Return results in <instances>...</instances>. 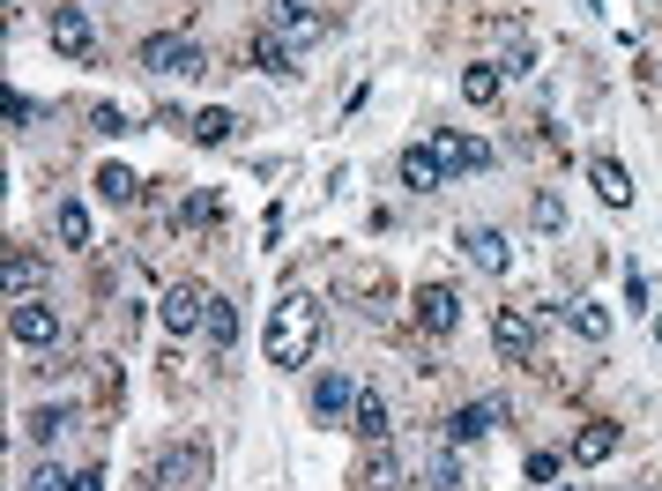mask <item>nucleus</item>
<instances>
[{
	"instance_id": "nucleus-3",
	"label": "nucleus",
	"mask_w": 662,
	"mask_h": 491,
	"mask_svg": "<svg viewBox=\"0 0 662 491\" xmlns=\"http://www.w3.org/2000/svg\"><path fill=\"white\" fill-rule=\"evenodd\" d=\"M142 68H149V75H179V82H186V75H208V52L194 38H171V31H165V38L142 45Z\"/></svg>"
},
{
	"instance_id": "nucleus-1",
	"label": "nucleus",
	"mask_w": 662,
	"mask_h": 491,
	"mask_svg": "<svg viewBox=\"0 0 662 491\" xmlns=\"http://www.w3.org/2000/svg\"><path fill=\"white\" fill-rule=\"evenodd\" d=\"M313 343H321V298H313V290H284V298L268 306V366L298 372L313 358Z\"/></svg>"
},
{
	"instance_id": "nucleus-22",
	"label": "nucleus",
	"mask_w": 662,
	"mask_h": 491,
	"mask_svg": "<svg viewBox=\"0 0 662 491\" xmlns=\"http://www.w3.org/2000/svg\"><path fill=\"white\" fill-rule=\"evenodd\" d=\"M97 194H105V202H134V194H142V179H134V171H127V164H105V171H97Z\"/></svg>"
},
{
	"instance_id": "nucleus-15",
	"label": "nucleus",
	"mask_w": 662,
	"mask_h": 491,
	"mask_svg": "<svg viewBox=\"0 0 662 491\" xmlns=\"http://www.w3.org/2000/svg\"><path fill=\"white\" fill-rule=\"evenodd\" d=\"M350 432H358V440H387V395H380V387H358Z\"/></svg>"
},
{
	"instance_id": "nucleus-28",
	"label": "nucleus",
	"mask_w": 662,
	"mask_h": 491,
	"mask_svg": "<svg viewBox=\"0 0 662 491\" xmlns=\"http://www.w3.org/2000/svg\"><path fill=\"white\" fill-rule=\"evenodd\" d=\"M537 224H543V231H558V224H566V208H558V194H537Z\"/></svg>"
},
{
	"instance_id": "nucleus-17",
	"label": "nucleus",
	"mask_w": 662,
	"mask_h": 491,
	"mask_svg": "<svg viewBox=\"0 0 662 491\" xmlns=\"http://www.w3.org/2000/svg\"><path fill=\"white\" fill-rule=\"evenodd\" d=\"M208 350H216V358H231V343H239V306H231V298H208Z\"/></svg>"
},
{
	"instance_id": "nucleus-32",
	"label": "nucleus",
	"mask_w": 662,
	"mask_h": 491,
	"mask_svg": "<svg viewBox=\"0 0 662 491\" xmlns=\"http://www.w3.org/2000/svg\"><path fill=\"white\" fill-rule=\"evenodd\" d=\"M558 491H580V484H558Z\"/></svg>"
},
{
	"instance_id": "nucleus-13",
	"label": "nucleus",
	"mask_w": 662,
	"mask_h": 491,
	"mask_svg": "<svg viewBox=\"0 0 662 491\" xmlns=\"http://www.w3.org/2000/svg\"><path fill=\"white\" fill-rule=\"evenodd\" d=\"M432 157L447 164V171H484L492 149H484V142H469V134H440V142H432Z\"/></svg>"
},
{
	"instance_id": "nucleus-5",
	"label": "nucleus",
	"mask_w": 662,
	"mask_h": 491,
	"mask_svg": "<svg viewBox=\"0 0 662 491\" xmlns=\"http://www.w3.org/2000/svg\"><path fill=\"white\" fill-rule=\"evenodd\" d=\"M45 38L60 45L68 60H97V23H89V8H52V15H45Z\"/></svg>"
},
{
	"instance_id": "nucleus-7",
	"label": "nucleus",
	"mask_w": 662,
	"mask_h": 491,
	"mask_svg": "<svg viewBox=\"0 0 662 491\" xmlns=\"http://www.w3.org/2000/svg\"><path fill=\"white\" fill-rule=\"evenodd\" d=\"M492 343H498V358H506V366H537V321H529V313L498 306V321H492Z\"/></svg>"
},
{
	"instance_id": "nucleus-29",
	"label": "nucleus",
	"mask_w": 662,
	"mask_h": 491,
	"mask_svg": "<svg viewBox=\"0 0 662 491\" xmlns=\"http://www.w3.org/2000/svg\"><path fill=\"white\" fill-rule=\"evenodd\" d=\"M625 306H633V313L648 306V276H640V268H625Z\"/></svg>"
},
{
	"instance_id": "nucleus-30",
	"label": "nucleus",
	"mask_w": 662,
	"mask_h": 491,
	"mask_svg": "<svg viewBox=\"0 0 662 491\" xmlns=\"http://www.w3.org/2000/svg\"><path fill=\"white\" fill-rule=\"evenodd\" d=\"M558 477V454H529V484H551Z\"/></svg>"
},
{
	"instance_id": "nucleus-19",
	"label": "nucleus",
	"mask_w": 662,
	"mask_h": 491,
	"mask_svg": "<svg viewBox=\"0 0 662 491\" xmlns=\"http://www.w3.org/2000/svg\"><path fill=\"white\" fill-rule=\"evenodd\" d=\"M68 424H75V409H60V403H45V409H31V417H23V432H31L38 447H52Z\"/></svg>"
},
{
	"instance_id": "nucleus-2",
	"label": "nucleus",
	"mask_w": 662,
	"mask_h": 491,
	"mask_svg": "<svg viewBox=\"0 0 662 491\" xmlns=\"http://www.w3.org/2000/svg\"><path fill=\"white\" fill-rule=\"evenodd\" d=\"M268 38H284L290 52H305V45L328 38V15H313V0H276V8H268Z\"/></svg>"
},
{
	"instance_id": "nucleus-9",
	"label": "nucleus",
	"mask_w": 662,
	"mask_h": 491,
	"mask_svg": "<svg viewBox=\"0 0 662 491\" xmlns=\"http://www.w3.org/2000/svg\"><path fill=\"white\" fill-rule=\"evenodd\" d=\"M395 179H402L410 194H440V187H447V164L432 157V149H402V157H395Z\"/></svg>"
},
{
	"instance_id": "nucleus-26",
	"label": "nucleus",
	"mask_w": 662,
	"mask_h": 491,
	"mask_svg": "<svg viewBox=\"0 0 662 491\" xmlns=\"http://www.w3.org/2000/svg\"><path fill=\"white\" fill-rule=\"evenodd\" d=\"M208 216H216V194H186L179 202V231H202Z\"/></svg>"
},
{
	"instance_id": "nucleus-21",
	"label": "nucleus",
	"mask_w": 662,
	"mask_h": 491,
	"mask_svg": "<svg viewBox=\"0 0 662 491\" xmlns=\"http://www.w3.org/2000/svg\"><path fill=\"white\" fill-rule=\"evenodd\" d=\"M8 298H38V261L23 246H8Z\"/></svg>"
},
{
	"instance_id": "nucleus-16",
	"label": "nucleus",
	"mask_w": 662,
	"mask_h": 491,
	"mask_svg": "<svg viewBox=\"0 0 662 491\" xmlns=\"http://www.w3.org/2000/svg\"><path fill=\"white\" fill-rule=\"evenodd\" d=\"M498 89H506V68H498V60L461 68V97H469V105H498Z\"/></svg>"
},
{
	"instance_id": "nucleus-25",
	"label": "nucleus",
	"mask_w": 662,
	"mask_h": 491,
	"mask_svg": "<svg viewBox=\"0 0 662 491\" xmlns=\"http://www.w3.org/2000/svg\"><path fill=\"white\" fill-rule=\"evenodd\" d=\"M253 60H261V75H298V52L284 38H261L253 45Z\"/></svg>"
},
{
	"instance_id": "nucleus-20",
	"label": "nucleus",
	"mask_w": 662,
	"mask_h": 491,
	"mask_svg": "<svg viewBox=\"0 0 662 491\" xmlns=\"http://www.w3.org/2000/svg\"><path fill=\"white\" fill-rule=\"evenodd\" d=\"M186 134H194V142H208V149H216V142H231V134H239V120H231V112H224V105H216V112H194V120H186Z\"/></svg>"
},
{
	"instance_id": "nucleus-14",
	"label": "nucleus",
	"mask_w": 662,
	"mask_h": 491,
	"mask_svg": "<svg viewBox=\"0 0 662 491\" xmlns=\"http://www.w3.org/2000/svg\"><path fill=\"white\" fill-rule=\"evenodd\" d=\"M498 424V403H469V409H455L447 417V447H469V440H484Z\"/></svg>"
},
{
	"instance_id": "nucleus-23",
	"label": "nucleus",
	"mask_w": 662,
	"mask_h": 491,
	"mask_svg": "<svg viewBox=\"0 0 662 491\" xmlns=\"http://www.w3.org/2000/svg\"><path fill=\"white\" fill-rule=\"evenodd\" d=\"M566 321H574L588 343H611V313H603V306H588V298H574V306H566Z\"/></svg>"
},
{
	"instance_id": "nucleus-27",
	"label": "nucleus",
	"mask_w": 662,
	"mask_h": 491,
	"mask_svg": "<svg viewBox=\"0 0 662 491\" xmlns=\"http://www.w3.org/2000/svg\"><path fill=\"white\" fill-rule=\"evenodd\" d=\"M68 484H75V477H60L52 462H38V469H31V491H68Z\"/></svg>"
},
{
	"instance_id": "nucleus-8",
	"label": "nucleus",
	"mask_w": 662,
	"mask_h": 491,
	"mask_svg": "<svg viewBox=\"0 0 662 491\" xmlns=\"http://www.w3.org/2000/svg\"><path fill=\"white\" fill-rule=\"evenodd\" d=\"M417 327H424V335H455L461 327V298L447 284H424L417 290Z\"/></svg>"
},
{
	"instance_id": "nucleus-6",
	"label": "nucleus",
	"mask_w": 662,
	"mask_h": 491,
	"mask_svg": "<svg viewBox=\"0 0 662 491\" xmlns=\"http://www.w3.org/2000/svg\"><path fill=\"white\" fill-rule=\"evenodd\" d=\"M8 335H15L23 350H52V343H60V321H52V306H38V298H15V306H8Z\"/></svg>"
},
{
	"instance_id": "nucleus-24",
	"label": "nucleus",
	"mask_w": 662,
	"mask_h": 491,
	"mask_svg": "<svg viewBox=\"0 0 662 491\" xmlns=\"http://www.w3.org/2000/svg\"><path fill=\"white\" fill-rule=\"evenodd\" d=\"M52 231H60V246H89V208H83V202H60Z\"/></svg>"
},
{
	"instance_id": "nucleus-31",
	"label": "nucleus",
	"mask_w": 662,
	"mask_h": 491,
	"mask_svg": "<svg viewBox=\"0 0 662 491\" xmlns=\"http://www.w3.org/2000/svg\"><path fill=\"white\" fill-rule=\"evenodd\" d=\"M68 491H105V469H75V484Z\"/></svg>"
},
{
	"instance_id": "nucleus-4",
	"label": "nucleus",
	"mask_w": 662,
	"mask_h": 491,
	"mask_svg": "<svg viewBox=\"0 0 662 491\" xmlns=\"http://www.w3.org/2000/svg\"><path fill=\"white\" fill-rule=\"evenodd\" d=\"M157 321H165L171 335H202L208 327V290L202 284H171L165 298H157Z\"/></svg>"
},
{
	"instance_id": "nucleus-18",
	"label": "nucleus",
	"mask_w": 662,
	"mask_h": 491,
	"mask_svg": "<svg viewBox=\"0 0 662 491\" xmlns=\"http://www.w3.org/2000/svg\"><path fill=\"white\" fill-rule=\"evenodd\" d=\"M588 179H595V194H603L611 208L633 202V179H625V164H618V157H595V164H588Z\"/></svg>"
},
{
	"instance_id": "nucleus-10",
	"label": "nucleus",
	"mask_w": 662,
	"mask_h": 491,
	"mask_svg": "<svg viewBox=\"0 0 662 491\" xmlns=\"http://www.w3.org/2000/svg\"><path fill=\"white\" fill-rule=\"evenodd\" d=\"M461 246H469V261H477L484 276H506V268H514V246H506V231H492V224L461 231Z\"/></svg>"
},
{
	"instance_id": "nucleus-11",
	"label": "nucleus",
	"mask_w": 662,
	"mask_h": 491,
	"mask_svg": "<svg viewBox=\"0 0 662 491\" xmlns=\"http://www.w3.org/2000/svg\"><path fill=\"white\" fill-rule=\"evenodd\" d=\"M350 409H358V387H350V372H328V380L313 387V417H321V424H342Z\"/></svg>"
},
{
	"instance_id": "nucleus-12",
	"label": "nucleus",
	"mask_w": 662,
	"mask_h": 491,
	"mask_svg": "<svg viewBox=\"0 0 662 491\" xmlns=\"http://www.w3.org/2000/svg\"><path fill=\"white\" fill-rule=\"evenodd\" d=\"M618 424H580V440H574V469H595V462H611L618 454Z\"/></svg>"
}]
</instances>
